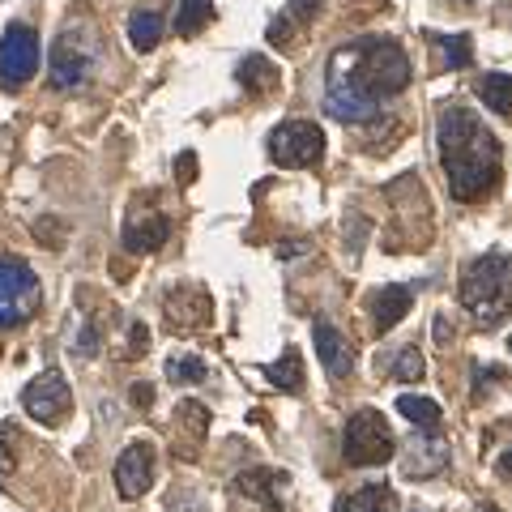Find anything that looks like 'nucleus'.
I'll return each mask as SVG.
<instances>
[{
  "label": "nucleus",
  "mask_w": 512,
  "mask_h": 512,
  "mask_svg": "<svg viewBox=\"0 0 512 512\" xmlns=\"http://www.w3.org/2000/svg\"><path fill=\"white\" fill-rule=\"evenodd\" d=\"M410 86V56L389 35H367L346 43L325 64V111L342 124L380 120L389 99Z\"/></svg>",
  "instance_id": "obj_1"
},
{
  "label": "nucleus",
  "mask_w": 512,
  "mask_h": 512,
  "mask_svg": "<svg viewBox=\"0 0 512 512\" xmlns=\"http://www.w3.org/2000/svg\"><path fill=\"white\" fill-rule=\"evenodd\" d=\"M436 141H440V167L448 175L457 201H483L487 192L500 180V141L495 133L474 116L470 107H444L440 124H436Z\"/></svg>",
  "instance_id": "obj_2"
},
{
  "label": "nucleus",
  "mask_w": 512,
  "mask_h": 512,
  "mask_svg": "<svg viewBox=\"0 0 512 512\" xmlns=\"http://www.w3.org/2000/svg\"><path fill=\"white\" fill-rule=\"evenodd\" d=\"M461 308L478 329H495L512 316V252H487L461 269Z\"/></svg>",
  "instance_id": "obj_3"
},
{
  "label": "nucleus",
  "mask_w": 512,
  "mask_h": 512,
  "mask_svg": "<svg viewBox=\"0 0 512 512\" xmlns=\"http://www.w3.org/2000/svg\"><path fill=\"white\" fill-rule=\"evenodd\" d=\"M94 60H99V35L86 22H69L52 43V86L77 90L90 77Z\"/></svg>",
  "instance_id": "obj_4"
},
{
  "label": "nucleus",
  "mask_w": 512,
  "mask_h": 512,
  "mask_svg": "<svg viewBox=\"0 0 512 512\" xmlns=\"http://www.w3.org/2000/svg\"><path fill=\"white\" fill-rule=\"evenodd\" d=\"M43 303V282L18 256H0V333L26 325Z\"/></svg>",
  "instance_id": "obj_5"
},
{
  "label": "nucleus",
  "mask_w": 512,
  "mask_h": 512,
  "mask_svg": "<svg viewBox=\"0 0 512 512\" xmlns=\"http://www.w3.org/2000/svg\"><path fill=\"white\" fill-rule=\"evenodd\" d=\"M393 427L384 419L380 410H359L350 414V423L342 431V457L346 466H384V461H393Z\"/></svg>",
  "instance_id": "obj_6"
},
{
  "label": "nucleus",
  "mask_w": 512,
  "mask_h": 512,
  "mask_svg": "<svg viewBox=\"0 0 512 512\" xmlns=\"http://www.w3.org/2000/svg\"><path fill=\"white\" fill-rule=\"evenodd\" d=\"M265 150L278 167L303 171V167L320 163V154H325V133H320V124H312V120H286L269 133Z\"/></svg>",
  "instance_id": "obj_7"
},
{
  "label": "nucleus",
  "mask_w": 512,
  "mask_h": 512,
  "mask_svg": "<svg viewBox=\"0 0 512 512\" xmlns=\"http://www.w3.org/2000/svg\"><path fill=\"white\" fill-rule=\"evenodd\" d=\"M39 60H43L39 30L13 22L5 30V39H0V86H5V90L26 86L30 77L39 73Z\"/></svg>",
  "instance_id": "obj_8"
},
{
  "label": "nucleus",
  "mask_w": 512,
  "mask_h": 512,
  "mask_svg": "<svg viewBox=\"0 0 512 512\" xmlns=\"http://www.w3.org/2000/svg\"><path fill=\"white\" fill-rule=\"evenodd\" d=\"M22 410H26L35 423H43V427L64 423V419H69V410H73L69 380H64V376L56 372V367H47V372H39V376L22 389Z\"/></svg>",
  "instance_id": "obj_9"
},
{
  "label": "nucleus",
  "mask_w": 512,
  "mask_h": 512,
  "mask_svg": "<svg viewBox=\"0 0 512 512\" xmlns=\"http://www.w3.org/2000/svg\"><path fill=\"white\" fill-rule=\"evenodd\" d=\"M402 478L410 483H423V478H436L448 470V440L440 427H419L414 436L402 444Z\"/></svg>",
  "instance_id": "obj_10"
},
{
  "label": "nucleus",
  "mask_w": 512,
  "mask_h": 512,
  "mask_svg": "<svg viewBox=\"0 0 512 512\" xmlns=\"http://www.w3.org/2000/svg\"><path fill=\"white\" fill-rule=\"evenodd\" d=\"M154 474H158L154 444L133 440L120 453V461H116V491H120V500H141V495L154 487Z\"/></svg>",
  "instance_id": "obj_11"
},
{
  "label": "nucleus",
  "mask_w": 512,
  "mask_h": 512,
  "mask_svg": "<svg viewBox=\"0 0 512 512\" xmlns=\"http://www.w3.org/2000/svg\"><path fill=\"white\" fill-rule=\"evenodd\" d=\"M312 342H316V355H320V363H325V372L333 380H346L350 372H355V350H350V342L329 325L325 316L312 320Z\"/></svg>",
  "instance_id": "obj_12"
},
{
  "label": "nucleus",
  "mask_w": 512,
  "mask_h": 512,
  "mask_svg": "<svg viewBox=\"0 0 512 512\" xmlns=\"http://www.w3.org/2000/svg\"><path fill=\"white\" fill-rule=\"evenodd\" d=\"M167 235H171V222L167 214H133L124 222V235H120V244L124 252H133V256H150L167 244Z\"/></svg>",
  "instance_id": "obj_13"
},
{
  "label": "nucleus",
  "mask_w": 512,
  "mask_h": 512,
  "mask_svg": "<svg viewBox=\"0 0 512 512\" xmlns=\"http://www.w3.org/2000/svg\"><path fill=\"white\" fill-rule=\"evenodd\" d=\"M410 303H414V291L410 286H380V291L367 295V312H372V329L384 333V329H393L397 320H402L410 312Z\"/></svg>",
  "instance_id": "obj_14"
},
{
  "label": "nucleus",
  "mask_w": 512,
  "mask_h": 512,
  "mask_svg": "<svg viewBox=\"0 0 512 512\" xmlns=\"http://www.w3.org/2000/svg\"><path fill=\"white\" fill-rule=\"evenodd\" d=\"M282 487H286V474H278V470H244L235 478V491H244L248 500H256L265 512H282V500H278Z\"/></svg>",
  "instance_id": "obj_15"
},
{
  "label": "nucleus",
  "mask_w": 512,
  "mask_h": 512,
  "mask_svg": "<svg viewBox=\"0 0 512 512\" xmlns=\"http://www.w3.org/2000/svg\"><path fill=\"white\" fill-rule=\"evenodd\" d=\"M235 82L244 86L248 94H269V90L282 82V73H278V64L269 60V56H248V60H239Z\"/></svg>",
  "instance_id": "obj_16"
},
{
  "label": "nucleus",
  "mask_w": 512,
  "mask_h": 512,
  "mask_svg": "<svg viewBox=\"0 0 512 512\" xmlns=\"http://www.w3.org/2000/svg\"><path fill=\"white\" fill-rule=\"evenodd\" d=\"M423 39L444 52L440 69H466V64H474V39L470 35H440V30H423Z\"/></svg>",
  "instance_id": "obj_17"
},
{
  "label": "nucleus",
  "mask_w": 512,
  "mask_h": 512,
  "mask_svg": "<svg viewBox=\"0 0 512 512\" xmlns=\"http://www.w3.org/2000/svg\"><path fill=\"white\" fill-rule=\"evenodd\" d=\"M474 94L495 111V116L512 120V73H483L478 77V86H474Z\"/></svg>",
  "instance_id": "obj_18"
},
{
  "label": "nucleus",
  "mask_w": 512,
  "mask_h": 512,
  "mask_svg": "<svg viewBox=\"0 0 512 512\" xmlns=\"http://www.w3.org/2000/svg\"><path fill=\"white\" fill-rule=\"evenodd\" d=\"M261 376L274 384V389H282V393H299V389H303V359H299V350L291 346L278 363H265Z\"/></svg>",
  "instance_id": "obj_19"
},
{
  "label": "nucleus",
  "mask_w": 512,
  "mask_h": 512,
  "mask_svg": "<svg viewBox=\"0 0 512 512\" xmlns=\"http://www.w3.org/2000/svg\"><path fill=\"white\" fill-rule=\"evenodd\" d=\"M338 512H393V495L384 483H367L359 491H346L338 500Z\"/></svg>",
  "instance_id": "obj_20"
},
{
  "label": "nucleus",
  "mask_w": 512,
  "mask_h": 512,
  "mask_svg": "<svg viewBox=\"0 0 512 512\" xmlns=\"http://www.w3.org/2000/svg\"><path fill=\"white\" fill-rule=\"evenodd\" d=\"M210 22H214V0H180V9H175V35L180 39H197Z\"/></svg>",
  "instance_id": "obj_21"
},
{
  "label": "nucleus",
  "mask_w": 512,
  "mask_h": 512,
  "mask_svg": "<svg viewBox=\"0 0 512 512\" xmlns=\"http://www.w3.org/2000/svg\"><path fill=\"white\" fill-rule=\"evenodd\" d=\"M128 39H133L137 52H154L158 39H163V13L158 9H137L128 18Z\"/></svg>",
  "instance_id": "obj_22"
},
{
  "label": "nucleus",
  "mask_w": 512,
  "mask_h": 512,
  "mask_svg": "<svg viewBox=\"0 0 512 512\" xmlns=\"http://www.w3.org/2000/svg\"><path fill=\"white\" fill-rule=\"evenodd\" d=\"M397 414L410 423H419V427H440V419H444V410L431 402V397H414V393L397 397Z\"/></svg>",
  "instance_id": "obj_23"
},
{
  "label": "nucleus",
  "mask_w": 512,
  "mask_h": 512,
  "mask_svg": "<svg viewBox=\"0 0 512 512\" xmlns=\"http://www.w3.org/2000/svg\"><path fill=\"white\" fill-rule=\"evenodd\" d=\"M205 376L210 372H205V363L197 355H171L167 359V380L171 384H201Z\"/></svg>",
  "instance_id": "obj_24"
},
{
  "label": "nucleus",
  "mask_w": 512,
  "mask_h": 512,
  "mask_svg": "<svg viewBox=\"0 0 512 512\" xmlns=\"http://www.w3.org/2000/svg\"><path fill=\"white\" fill-rule=\"evenodd\" d=\"M423 376H427V359H423V350H419V346H406L402 355L393 359V380L414 384V380H423Z\"/></svg>",
  "instance_id": "obj_25"
},
{
  "label": "nucleus",
  "mask_w": 512,
  "mask_h": 512,
  "mask_svg": "<svg viewBox=\"0 0 512 512\" xmlns=\"http://www.w3.org/2000/svg\"><path fill=\"white\" fill-rule=\"evenodd\" d=\"M175 414H180V423L192 427V436L205 440V427H210V410H205L201 402H180V410H175Z\"/></svg>",
  "instance_id": "obj_26"
},
{
  "label": "nucleus",
  "mask_w": 512,
  "mask_h": 512,
  "mask_svg": "<svg viewBox=\"0 0 512 512\" xmlns=\"http://www.w3.org/2000/svg\"><path fill=\"white\" fill-rule=\"evenodd\" d=\"M73 355H77V359H94V355H99V333H94V325H82V329H77Z\"/></svg>",
  "instance_id": "obj_27"
},
{
  "label": "nucleus",
  "mask_w": 512,
  "mask_h": 512,
  "mask_svg": "<svg viewBox=\"0 0 512 512\" xmlns=\"http://www.w3.org/2000/svg\"><path fill=\"white\" fill-rule=\"evenodd\" d=\"M487 384H504V367H483V363H474V397H483Z\"/></svg>",
  "instance_id": "obj_28"
},
{
  "label": "nucleus",
  "mask_w": 512,
  "mask_h": 512,
  "mask_svg": "<svg viewBox=\"0 0 512 512\" xmlns=\"http://www.w3.org/2000/svg\"><path fill=\"white\" fill-rule=\"evenodd\" d=\"M192 180H197V154H180V158H175V184H192Z\"/></svg>",
  "instance_id": "obj_29"
},
{
  "label": "nucleus",
  "mask_w": 512,
  "mask_h": 512,
  "mask_svg": "<svg viewBox=\"0 0 512 512\" xmlns=\"http://www.w3.org/2000/svg\"><path fill=\"white\" fill-rule=\"evenodd\" d=\"M128 350H133V359L146 355V325H141V320H133V333H128Z\"/></svg>",
  "instance_id": "obj_30"
},
{
  "label": "nucleus",
  "mask_w": 512,
  "mask_h": 512,
  "mask_svg": "<svg viewBox=\"0 0 512 512\" xmlns=\"http://www.w3.org/2000/svg\"><path fill=\"white\" fill-rule=\"evenodd\" d=\"M133 406L137 410H150L154 406V384H133Z\"/></svg>",
  "instance_id": "obj_31"
},
{
  "label": "nucleus",
  "mask_w": 512,
  "mask_h": 512,
  "mask_svg": "<svg viewBox=\"0 0 512 512\" xmlns=\"http://www.w3.org/2000/svg\"><path fill=\"white\" fill-rule=\"evenodd\" d=\"M9 466H13L9 461V427H0V478L9 474Z\"/></svg>",
  "instance_id": "obj_32"
},
{
  "label": "nucleus",
  "mask_w": 512,
  "mask_h": 512,
  "mask_svg": "<svg viewBox=\"0 0 512 512\" xmlns=\"http://www.w3.org/2000/svg\"><path fill=\"white\" fill-rule=\"evenodd\" d=\"M291 9L299 13V18H316V13H320V0H291Z\"/></svg>",
  "instance_id": "obj_33"
},
{
  "label": "nucleus",
  "mask_w": 512,
  "mask_h": 512,
  "mask_svg": "<svg viewBox=\"0 0 512 512\" xmlns=\"http://www.w3.org/2000/svg\"><path fill=\"white\" fill-rule=\"evenodd\" d=\"M495 474H500V478H512V444L504 448L500 457H495Z\"/></svg>",
  "instance_id": "obj_34"
},
{
  "label": "nucleus",
  "mask_w": 512,
  "mask_h": 512,
  "mask_svg": "<svg viewBox=\"0 0 512 512\" xmlns=\"http://www.w3.org/2000/svg\"><path fill=\"white\" fill-rule=\"evenodd\" d=\"M295 252H303V244H278V256H282V261H291Z\"/></svg>",
  "instance_id": "obj_35"
},
{
  "label": "nucleus",
  "mask_w": 512,
  "mask_h": 512,
  "mask_svg": "<svg viewBox=\"0 0 512 512\" xmlns=\"http://www.w3.org/2000/svg\"><path fill=\"white\" fill-rule=\"evenodd\" d=\"M436 338H440V342H448V320H444V316L436 320Z\"/></svg>",
  "instance_id": "obj_36"
},
{
  "label": "nucleus",
  "mask_w": 512,
  "mask_h": 512,
  "mask_svg": "<svg viewBox=\"0 0 512 512\" xmlns=\"http://www.w3.org/2000/svg\"><path fill=\"white\" fill-rule=\"evenodd\" d=\"M508 346H512V338H508Z\"/></svg>",
  "instance_id": "obj_37"
}]
</instances>
